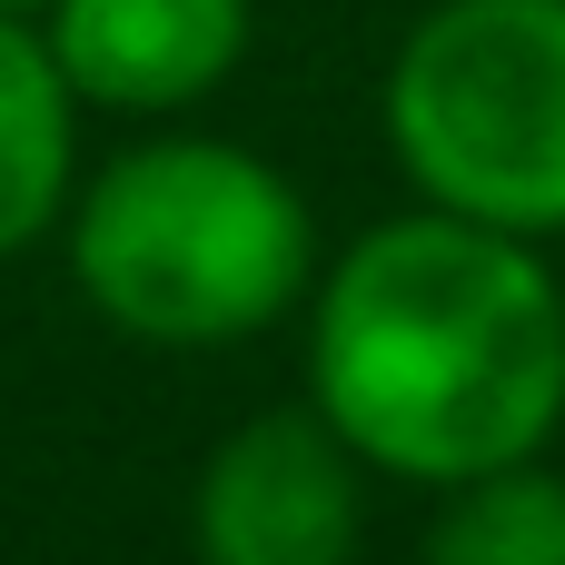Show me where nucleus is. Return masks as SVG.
Masks as SVG:
<instances>
[{
  "label": "nucleus",
  "instance_id": "1",
  "mask_svg": "<svg viewBox=\"0 0 565 565\" xmlns=\"http://www.w3.org/2000/svg\"><path fill=\"white\" fill-rule=\"evenodd\" d=\"M308 407L407 487L546 457L565 427V278L536 238L407 209L308 278Z\"/></svg>",
  "mask_w": 565,
  "mask_h": 565
},
{
  "label": "nucleus",
  "instance_id": "2",
  "mask_svg": "<svg viewBox=\"0 0 565 565\" xmlns=\"http://www.w3.org/2000/svg\"><path fill=\"white\" fill-rule=\"evenodd\" d=\"M79 298L139 348H228L278 328L318 278L298 179L238 139H139L70 209Z\"/></svg>",
  "mask_w": 565,
  "mask_h": 565
},
{
  "label": "nucleus",
  "instance_id": "3",
  "mask_svg": "<svg viewBox=\"0 0 565 565\" xmlns=\"http://www.w3.org/2000/svg\"><path fill=\"white\" fill-rule=\"evenodd\" d=\"M377 119L427 209L565 238V0H437L397 40Z\"/></svg>",
  "mask_w": 565,
  "mask_h": 565
},
{
  "label": "nucleus",
  "instance_id": "4",
  "mask_svg": "<svg viewBox=\"0 0 565 565\" xmlns=\"http://www.w3.org/2000/svg\"><path fill=\"white\" fill-rule=\"evenodd\" d=\"M199 565H358L367 546V457L318 407H258L228 427L189 487Z\"/></svg>",
  "mask_w": 565,
  "mask_h": 565
},
{
  "label": "nucleus",
  "instance_id": "5",
  "mask_svg": "<svg viewBox=\"0 0 565 565\" xmlns=\"http://www.w3.org/2000/svg\"><path fill=\"white\" fill-rule=\"evenodd\" d=\"M40 40L79 109H189L248 60V0H40Z\"/></svg>",
  "mask_w": 565,
  "mask_h": 565
},
{
  "label": "nucleus",
  "instance_id": "6",
  "mask_svg": "<svg viewBox=\"0 0 565 565\" xmlns=\"http://www.w3.org/2000/svg\"><path fill=\"white\" fill-rule=\"evenodd\" d=\"M70 159H79V99L50 40L30 30V10H0V258L60 228Z\"/></svg>",
  "mask_w": 565,
  "mask_h": 565
},
{
  "label": "nucleus",
  "instance_id": "7",
  "mask_svg": "<svg viewBox=\"0 0 565 565\" xmlns=\"http://www.w3.org/2000/svg\"><path fill=\"white\" fill-rule=\"evenodd\" d=\"M437 526L417 565H565V477L546 457L487 467L467 487H437Z\"/></svg>",
  "mask_w": 565,
  "mask_h": 565
},
{
  "label": "nucleus",
  "instance_id": "8",
  "mask_svg": "<svg viewBox=\"0 0 565 565\" xmlns=\"http://www.w3.org/2000/svg\"><path fill=\"white\" fill-rule=\"evenodd\" d=\"M0 10H40V0H0Z\"/></svg>",
  "mask_w": 565,
  "mask_h": 565
},
{
  "label": "nucleus",
  "instance_id": "9",
  "mask_svg": "<svg viewBox=\"0 0 565 565\" xmlns=\"http://www.w3.org/2000/svg\"><path fill=\"white\" fill-rule=\"evenodd\" d=\"M556 278H565V268H556Z\"/></svg>",
  "mask_w": 565,
  "mask_h": 565
}]
</instances>
